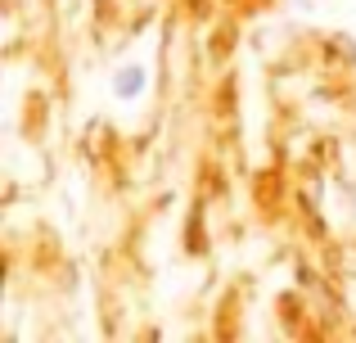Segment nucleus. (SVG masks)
Returning <instances> with one entry per match:
<instances>
[{"mask_svg": "<svg viewBox=\"0 0 356 343\" xmlns=\"http://www.w3.org/2000/svg\"><path fill=\"white\" fill-rule=\"evenodd\" d=\"M145 86H149V68H145V63H127V68H118V72H113V81H108V90H113L118 99H136V95H145Z\"/></svg>", "mask_w": 356, "mask_h": 343, "instance_id": "obj_1", "label": "nucleus"}]
</instances>
